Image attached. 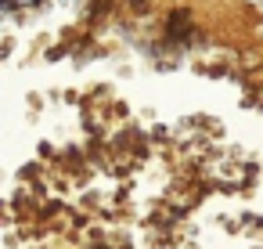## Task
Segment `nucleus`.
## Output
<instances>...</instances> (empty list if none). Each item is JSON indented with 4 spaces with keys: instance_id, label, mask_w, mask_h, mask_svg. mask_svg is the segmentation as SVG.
<instances>
[{
    "instance_id": "nucleus-1",
    "label": "nucleus",
    "mask_w": 263,
    "mask_h": 249,
    "mask_svg": "<svg viewBox=\"0 0 263 249\" xmlns=\"http://www.w3.org/2000/svg\"><path fill=\"white\" fill-rule=\"evenodd\" d=\"M170 33H177V37L187 33V15H184V11H177V15L170 19Z\"/></svg>"
}]
</instances>
